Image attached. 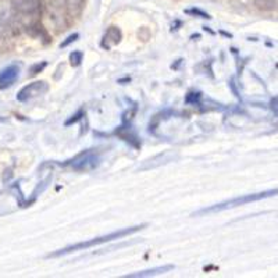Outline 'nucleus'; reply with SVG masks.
I'll return each mask as SVG.
<instances>
[{"label":"nucleus","instance_id":"obj_6","mask_svg":"<svg viewBox=\"0 0 278 278\" xmlns=\"http://www.w3.org/2000/svg\"><path fill=\"white\" fill-rule=\"evenodd\" d=\"M121 31L118 30L117 27H110L109 30L105 32L103 35V41H102V47L106 49V50H110L113 46H116L120 43L121 41Z\"/></svg>","mask_w":278,"mask_h":278},{"label":"nucleus","instance_id":"obj_4","mask_svg":"<svg viewBox=\"0 0 278 278\" xmlns=\"http://www.w3.org/2000/svg\"><path fill=\"white\" fill-rule=\"evenodd\" d=\"M100 159L95 150H85L71 160V167L77 171H89L96 168Z\"/></svg>","mask_w":278,"mask_h":278},{"label":"nucleus","instance_id":"obj_11","mask_svg":"<svg viewBox=\"0 0 278 278\" xmlns=\"http://www.w3.org/2000/svg\"><path fill=\"white\" fill-rule=\"evenodd\" d=\"M82 59H84V53L81 50L72 52L70 55V63L72 67H78L82 63Z\"/></svg>","mask_w":278,"mask_h":278},{"label":"nucleus","instance_id":"obj_1","mask_svg":"<svg viewBox=\"0 0 278 278\" xmlns=\"http://www.w3.org/2000/svg\"><path fill=\"white\" fill-rule=\"evenodd\" d=\"M146 227V224H142V225H135V227L130 228H122V230H118V231H113V233L107 234V235H102V237L93 238V239H89V241H85V242H78L74 243V245H70L64 249H59L56 250L52 255H49V258H59V256H64V255H68V253L78 252V250H86V249L93 248V246H97V245H102V243L110 242V241H114V239H121V238H125L128 235H132V234L141 231L143 228Z\"/></svg>","mask_w":278,"mask_h":278},{"label":"nucleus","instance_id":"obj_9","mask_svg":"<svg viewBox=\"0 0 278 278\" xmlns=\"http://www.w3.org/2000/svg\"><path fill=\"white\" fill-rule=\"evenodd\" d=\"M68 15H78L84 7V0H56Z\"/></svg>","mask_w":278,"mask_h":278},{"label":"nucleus","instance_id":"obj_3","mask_svg":"<svg viewBox=\"0 0 278 278\" xmlns=\"http://www.w3.org/2000/svg\"><path fill=\"white\" fill-rule=\"evenodd\" d=\"M275 195H278V189H268V191H263V192L233 197V199L225 200V202L217 203V205H213L210 208L202 209V210H199V212L193 213V216H203V214H210V213L224 212V210H228V209L237 208V206H243V205H248V203L259 202V200H262V199L275 196Z\"/></svg>","mask_w":278,"mask_h":278},{"label":"nucleus","instance_id":"obj_13","mask_svg":"<svg viewBox=\"0 0 278 278\" xmlns=\"http://www.w3.org/2000/svg\"><path fill=\"white\" fill-rule=\"evenodd\" d=\"M78 36H80V35H78L77 32H75V34H72V35H70V36H68V38H67L66 41L63 42V43H60V47H63V49H64V47H67V46L70 45V43H72V42H75L77 39H78Z\"/></svg>","mask_w":278,"mask_h":278},{"label":"nucleus","instance_id":"obj_2","mask_svg":"<svg viewBox=\"0 0 278 278\" xmlns=\"http://www.w3.org/2000/svg\"><path fill=\"white\" fill-rule=\"evenodd\" d=\"M11 10L15 21L26 28H35L41 20V0H11Z\"/></svg>","mask_w":278,"mask_h":278},{"label":"nucleus","instance_id":"obj_7","mask_svg":"<svg viewBox=\"0 0 278 278\" xmlns=\"http://www.w3.org/2000/svg\"><path fill=\"white\" fill-rule=\"evenodd\" d=\"M18 72H20V68L17 66H9L3 71H0V89L13 85L15 80L18 78Z\"/></svg>","mask_w":278,"mask_h":278},{"label":"nucleus","instance_id":"obj_12","mask_svg":"<svg viewBox=\"0 0 278 278\" xmlns=\"http://www.w3.org/2000/svg\"><path fill=\"white\" fill-rule=\"evenodd\" d=\"M185 13L189 15H195V17H199V18H208V20H210L212 17L208 14V13H205V11L199 10V9H188V10H185Z\"/></svg>","mask_w":278,"mask_h":278},{"label":"nucleus","instance_id":"obj_5","mask_svg":"<svg viewBox=\"0 0 278 278\" xmlns=\"http://www.w3.org/2000/svg\"><path fill=\"white\" fill-rule=\"evenodd\" d=\"M49 91V85H47V82L45 81H35V82H31L27 86H24L20 92H18V95H17V99L20 102H27L30 100V99H34L36 96H41L43 93Z\"/></svg>","mask_w":278,"mask_h":278},{"label":"nucleus","instance_id":"obj_10","mask_svg":"<svg viewBox=\"0 0 278 278\" xmlns=\"http://www.w3.org/2000/svg\"><path fill=\"white\" fill-rule=\"evenodd\" d=\"M255 5L259 10L263 11H271L277 7V0H255Z\"/></svg>","mask_w":278,"mask_h":278},{"label":"nucleus","instance_id":"obj_14","mask_svg":"<svg viewBox=\"0 0 278 278\" xmlns=\"http://www.w3.org/2000/svg\"><path fill=\"white\" fill-rule=\"evenodd\" d=\"M46 66H47V63H46V61H43L42 64H35V66H32V68H31V75H35V74H38V72H41Z\"/></svg>","mask_w":278,"mask_h":278},{"label":"nucleus","instance_id":"obj_8","mask_svg":"<svg viewBox=\"0 0 278 278\" xmlns=\"http://www.w3.org/2000/svg\"><path fill=\"white\" fill-rule=\"evenodd\" d=\"M174 266L172 264H166V266H160V267L150 268V270H145V271H139V273L128 274L125 278H145V277H155V275H160V274H166L171 271Z\"/></svg>","mask_w":278,"mask_h":278}]
</instances>
